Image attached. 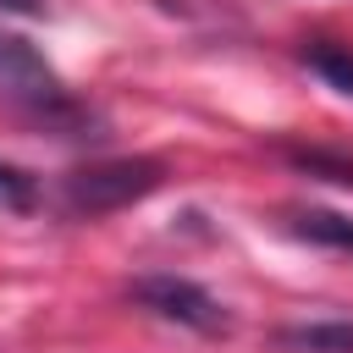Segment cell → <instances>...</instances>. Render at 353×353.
Returning a JSON list of instances; mask_svg holds the SVG:
<instances>
[{
    "label": "cell",
    "mask_w": 353,
    "mask_h": 353,
    "mask_svg": "<svg viewBox=\"0 0 353 353\" xmlns=\"http://www.w3.org/2000/svg\"><path fill=\"white\" fill-rule=\"evenodd\" d=\"M165 182V165L149 160V154H127V160H94V165H77L66 171L61 182V204L72 215H110V210H127L138 199H149L154 188Z\"/></svg>",
    "instance_id": "1"
},
{
    "label": "cell",
    "mask_w": 353,
    "mask_h": 353,
    "mask_svg": "<svg viewBox=\"0 0 353 353\" xmlns=\"http://www.w3.org/2000/svg\"><path fill=\"white\" fill-rule=\"evenodd\" d=\"M0 94L17 99V105L33 110V116H50V121H72V116H77L61 72H55L28 39H17V33H0Z\"/></svg>",
    "instance_id": "2"
},
{
    "label": "cell",
    "mask_w": 353,
    "mask_h": 353,
    "mask_svg": "<svg viewBox=\"0 0 353 353\" xmlns=\"http://www.w3.org/2000/svg\"><path fill=\"white\" fill-rule=\"evenodd\" d=\"M127 292H132V303H143L149 314L176 320V325L204 331V336H221V331L232 325V320H226V309H221L199 281H188V276H143V281H132Z\"/></svg>",
    "instance_id": "3"
},
{
    "label": "cell",
    "mask_w": 353,
    "mask_h": 353,
    "mask_svg": "<svg viewBox=\"0 0 353 353\" xmlns=\"http://www.w3.org/2000/svg\"><path fill=\"white\" fill-rule=\"evenodd\" d=\"M303 66L314 77H325L336 94L353 99V44H342V39H309L303 44Z\"/></svg>",
    "instance_id": "4"
},
{
    "label": "cell",
    "mask_w": 353,
    "mask_h": 353,
    "mask_svg": "<svg viewBox=\"0 0 353 353\" xmlns=\"http://www.w3.org/2000/svg\"><path fill=\"white\" fill-rule=\"evenodd\" d=\"M292 232H298L303 243H320V248L353 254V221L336 215V210H298V215H292Z\"/></svg>",
    "instance_id": "5"
},
{
    "label": "cell",
    "mask_w": 353,
    "mask_h": 353,
    "mask_svg": "<svg viewBox=\"0 0 353 353\" xmlns=\"http://www.w3.org/2000/svg\"><path fill=\"white\" fill-rule=\"evenodd\" d=\"M276 342L303 353H353V325H287Z\"/></svg>",
    "instance_id": "6"
},
{
    "label": "cell",
    "mask_w": 353,
    "mask_h": 353,
    "mask_svg": "<svg viewBox=\"0 0 353 353\" xmlns=\"http://www.w3.org/2000/svg\"><path fill=\"white\" fill-rule=\"evenodd\" d=\"M39 204V182L22 171V165H11V160H0V210H33Z\"/></svg>",
    "instance_id": "7"
},
{
    "label": "cell",
    "mask_w": 353,
    "mask_h": 353,
    "mask_svg": "<svg viewBox=\"0 0 353 353\" xmlns=\"http://www.w3.org/2000/svg\"><path fill=\"white\" fill-rule=\"evenodd\" d=\"M292 160H298L303 171H325L331 182H353V160H336V154H325V149H292Z\"/></svg>",
    "instance_id": "8"
},
{
    "label": "cell",
    "mask_w": 353,
    "mask_h": 353,
    "mask_svg": "<svg viewBox=\"0 0 353 353\" xmlns=\"http://www.w3.org/2000/svg\"><path fill=\"white\" fill-rule=\"evenodd\" d=\"M0 11H22V17H33V11H39V0H0Z\"/></svg>",
    "instance_id": "9"
}]
</instances>
